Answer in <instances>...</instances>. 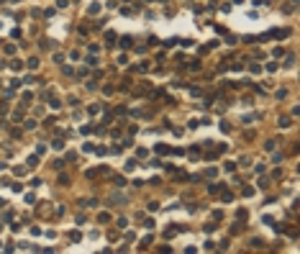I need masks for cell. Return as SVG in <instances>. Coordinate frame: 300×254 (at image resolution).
<instances>
[{
    "label": "cell",
    "mask_w": 300,
    "mask_h": 254,
    "mask_svg": "<svg viewBox=\"0 0 300 254\" xmlns=\"http://www.w3.org/2000/svg\"><path fill=\"white\" fill-rule=\"evenodd\" d=\"M267 69L269 72H277V69H280V64H277V62H267Z\"/></svg>",
    "instance_id": "e575fe53"
},
{
    "label": "cell",
    "mask_w": 300,
    "mask_h": 254,
    "mask_svg": "<svg viewBox=\"0 0 300 254\" xmlns=\"http://www.w3.org/2000/svg\"><path fill=\"white\" fill-rule=\"evenodd\" d=\"M177 231H180V226H169V229H167V239H172Z\"/></svg>",
    "instance_id": "f546056e"
},
{
    "label": "cell",
    "mask_w": 300,
    "mask_h": 254,
    "mask_svg": "<svg viewBox=\"0 0 300 254\" xmlns=\"http://www.w3.org/2000/svg\"><path fill=\"white\" fill-rule=\"evenodd\" d=\"M10 36H13V39H21V36H23V31H21V28H13Z\"/></svg>",
    "instance_id": "ab89813d"
},
{
    "label": "cell",
    "mask_w": 300,
    "mask_h": 254,
    "mask_svg": "<svg viewBox=\"0 0 300 254\" xmlns=\"http://www.w3.org/2000/svg\"><path fill=\"white\" fill-rule=\"evenodd\" d=\"M264 239H252V241H249V246H252V249H264Z\"/></svg>",
    "instance_id": "ba28073f"
},
{
    "label": "cell",
    "mask_w": 300,
    "mask_h": 254,
    "mask_svg": "<svg viewBox=\"0 0 300 254\" xmlns=\"http://www.w3.org/2000/svg\"><path fill=\"white\" fill-rule=\"evenodd\" d=\"M198 154H200V147H198V144H192V147H190V159H192V162L198 159Z\"/></svg>",
    "instance_id": "2e32d148"
},
{
    "label": "cell",
    "mask_w": 300,
    "mask_h": 254,
    "mask_svg": "<svg viewBox=\"0 0 300 254\" xmlns=\"http://www.w3.org/2000/svg\"><path fill=\"white\" fill-rule=\"evenodd\" d=\"M118 64H121V67H123V64H128V57H126V54H118Z\"/></svg>",
    "instance_id": "f6af8a7d"
},
{
    "label": "cell",
    "mask_w": 300,
    "mask_h": 254,
    "mask_svg": "<svg viewBox=\"0 0 300 254\" xmlns=\"http://www.w3.org/2000/svg\"><path fill=\"white\" fill-rule=\"evenodd\" d=\"M69 241L80 244V241H82V234H80V231H69Z\"/></svg>",
    "instance_id": "8fae6325"
},
{
    "label": "cell",
    "mask_w": 300,
    "mask_h": 254,
    "mask_svg": "<svg viewBox=\"0 0 300 254\" xmlns=\"http://www.w3.org/2000/svg\"><path fill=\"white\" fill-rule=\"evenodd\" d=\"M272 162H275V164H282V162H285V154H280V151H275V157H272Z\"/></svg>",
    "instance_id": "cb8c5ba5"
},
{
    "label": "cell",
    "mask_w": 300,
    "mask_h": 254,
    "mask_svg": "<svg viewBox=\"0 0 300 254\" xmlns=\"http://www.w3.org/2000/svg\"><path fill=\"white\" fill-rule=\"evenodd\" d=\"M295 3H298V0H290L287 5H282V13H292V10H295Z\"/></svg>",
    "instance_id": "d6986e66"
},
{
    "label": "cell",
    "mask_w": 300,
    "mask_h": 254,
    "mask_svg": "<svg viewBox=\"0 0 300 254\" xmlns=\"http://www.w3.org/2000/svg\"><path fill=\"white\" fill-rule=\"evenodd\" d=\"M10 187H13V193H23V185H21V182H13Z\"/></svg>",
    "instance_id": "ee69618b"
},
{
    "label": "cell",
    "mask_w": 300,
    "mask_h": 254,
    "mask_svg": "<svg viewBox=\"0 0 300 254\" xmlns=\"http://www.w3.org/2000/svg\"><path fill=\"white\" fill-rule=\"evenodd\" d=\"M113 185L123 187V185H126V177H123V175H113Z\"/></svg>",
    "instance_id": "e0dca14e"
},
{
    "label": "cell",
    "mask_w": 300,
    "mask_h": 254,
    "mask_svg": "<svg viewBox=\"0 0 300 254\" xmlns=\"http://www.w3.org/2000/svg\"><path fill=\"white\" fill-rule=\"evenodd\" d=\"M180 44H182L185 49H190V46H192V39H182V41H180Z\"/></svg>",
    "instance_id": "db71d44e"
},
{
    "label": "cell",
    "mask_w": 300,
    "mask_h": 254,
    "mask_svg": "<svg viewBox=\"0 0 300 254\" xmlns=\"http://www.w3.org/2000/svg\"><path fill=\"white\" fill-rule=\"evenodd\" d=\"M87 13H90V16H95V13H100V3H92L90 8H87Z\"/></svg>",
    "instance_id": "d4e9b609"
},
{
    "label": "cell",
    "mask_w": 300,
    "mask_h": 254,
    "mask_svg": "<svg viewBox=\"0 0 300 254\" xmlns=\"http://www.w3.org/2000/svg\"><path fill=\"white\" fill-rule=\"evenodd\" d=\"M256 187H259V190H267V187H269V180L264 177V175H259V182H256Z\"/></svg>",
    "instance_id": "30bf717a"
},
{
    "label": "cell",
    "mask_w": 300,
    "mask_h": 254,
    "mask_svg": "<svg viewBox=\"0 0 300 254\" xmlns=\"http://www.w3.org/2000/svg\"><path fill=\"white\" fill-rule=\"evenodd\" d=\"M69 182H72L69 175H64V172H62V175H59V185H69Z\"/></svg>",
    "instance_id": "f1b7e54d"
},
{
    "label": "cell",
    "mask_w": 300,
    "mask_h": 254,
    "mask_svg": "<svg viewBox=\"0 0 300 254\" xmlns=\"http://www.w3.org/2000/svg\"><path fill=\"white\" fill-rule=\"evenodd\" d=\"M241 229H244V221H239V223H233V226H231V231H228V234H231V236H236L239 234V231Z\"/></svg>",
    "instance_id": "4fadbf2b"
},
{
    "label": "cell",
    "mask_w": 300,
    "mask_h": 254,
    "mask_svg": "<svg viewBox=\"0 0 300 254\" xmlns=\"http://www.w3.org/2000/svg\"><path fill=\"white\" fill-rule=\"evenodd\" d=\"M156 210H159V203H156V200H149V213H156Z\"/></svg>",
    "instance_id": "484cf974"
},
{
    "label": "cell",
    "mask_w": 300,
    "mask_h": 254,
    "mask_svg": "<svg viewBox=\"0 0 300 254\" xmlns=\"http://www.w3.org/2000/svg\"><path fill=\"white\" fill-rule=\"evenodd\" d=\"M116 223H118V229H126V226H128V218H118Z\"/></svg>",
    "instance_id": "bcb514c9"
},
{
    "label": "cell",
    "mask_w": 300,
    "mask_h": 254,
    "mask_svg": "<svg viewBox=\"0 0 300 254\" xmlns=\"http://www.w3.org/2000/svg\"><path fill=\"white\" fill-rule=\"evenodd\" d=\"M49 105H52L54 111H59V108H62V100H56V98H49Z\"/></svg>",
    "instance_id": "7402d4cb"
},
{
    "label": "cell",
    "mask_w": 300,
    "mask_h": 254,
    "mask_svg": "<svg viewBox=\"0 0 300 254\" xmlns=\"http://www.w3.org/2000/svg\"><path fill=\"white\" fill-rule=\"evenodd\" d=\"M33 200H36V195H33V193H26V203H31V205H33Z\"/></svg>",
    "instance_id": "816d5d0a"
},
{
    "label": "cell",
    "mask_w": 300,
    "mask_h": 254,
    "mask_svg": "<svg viewBox=\"0 0 300 254\" xmlns=\"http://www.w3.org/2000/svg\"><path fill=\"white\" fill-rule=\"evenodd\" d=\"M218 226H216V223H205V234H213V231H216Z\"/></svg>",
    "instance_id": "f35d334b"
},
{
    "label": "cell",
    "mask_w": 300,
    "mask_h": 254,
    "mask_svg": "<svg viewBox=\"0 0 300 254\" xmlns=\"http://www.w3.org/2000/svg\"><path fill=\"white\" fill-rule=\"evenodd\" d=\"M133 46V39L131 36H121V49H131Z\"/></svg>",
    "instance_id": "5b68a950"
},
{
    "label": "cell",
    "mask_w": 300,
    "mask_h": 254,
    "mask_svg": "<svg viewBox=\"0 0 300 254\" xmlns=\"http://www.w3.org/2000/svg\"><path fill=\"white\" fill-rule=\"evenodd\" d=\"M92 149H95V144H92V141H85L82 144V151H92Z\"/></svg>",
    "instance_id": "d590c367"
},
{
    "label": "cell",
    "mask_w": 300,
    "mask_h": 254,
    "mask_svg": "<svg viewBox=\"0 0 300 254\" xmlns=\"http://www.w3.org/2000/svg\"><path fill=\"white\" fill-rule=\"evenodd\" d=\"M100 111H103V105H100V103H95V105H90V108H87V113H90V115H95V113H100Z\"/></svg>",
    "instance_id": "ffe728a7"
},
{
    "label": "cell",
    "mask_w": 300,
    "mask_h": 254,
    "mask_svg": "<svg viewBox=\"0 0 300 254\" xmlns=\"http://www.w3.org/2000/svg\"><path fill=\"white\" fill-rule=\"evenodd\" d=\"M39 162H41V157H39V154H31V157L26 159V167H36Z\"/></svg>",
    "instance_id": "9c48e42d"
},
{
    "label": "cell",
    "mask_w": 300,
    "mask_h": 254,
    "mask_svg": "<svg viewBox=\"0 0 300 254\" xmlns=\"http://www.w3.org/2000/svg\"><path fill=\"white\" fill-rule=\"evenodd\" d=\"M72 159H77V151H67V159H64V162H72Z\"/></svg>",
    "instance_id": "c3c4849f"
},
{
    "label": "cell",
    "mask_w": 300,
    "mask_h": 254,
    "mask_svg": "<svg viewBox=\"0 0 300 254\" xmlns=\"http://www.w3.org/2000/svg\"><path fill=\"white\" fill-rule=\"evenodd\" d=\"M31 100H33V92H31V90H26L23 95H21V105H28Z\"/></svg>",
    "instance_id": "52a82bcc"
},
{
    "label": "cell",
    "mask_w": 300,
    "mask_h": 254,
    "mask_svg": "<svg viewBox=\"0 0 300 254\" xmlns=\"http://www.w3.org/2000/svg\"><path fill=\"white\" fill-rule=\"evenodd\" d=\"M10 3H21V0H10Z\"/></svg>",
    "instance_id": "6125c7cd"
},
{
    "label": "cell",
    "mask_w": 300,
    "mask_h": 254,
    "mask_svg": "<svg viewBox=\"0 0 300 254\" xmlns=\"http://www.w3.org/2000/svg\"><path fill=\"white\" fill-rule=\"evenodd\" d=\"M290 123H292L290 118H280V121H277V126H280V128H287V126H290Z\"/></svg>",
    "instance_id": "83f0119b"
},
{
    "label": "cell",
    "mask_w": 300,
    "mask_h": 254,
    "mask_svg": "<svg viewBox=\"0 0 300 254\" xmlns=\"http://www.w3.org/2000/svg\"><path fill=\"white\" fill-rule=\"evenodd\" d=\"M239 164H241V167H252V159H249V157H241Z\"/></svg>",
    "instance_id": "d6a6232c"
},
{
    "label": "cell",
    "mask_w": 300,
    "mask_h": 254,
    "mask_svg": "<svg viewBox=\"0 0 300 254\" xmlns=\"http://www.w3.org/2000/svg\"><path fill=\"white\" fill-rule=\"evenodd\" d=\"M241 195H244V198H252V195H254V187H252V185H244V187H241Z\"/></svg>",
    "instance_id": "5bb4252c"
},
{
    "label": "cell",
    "mask_w": 300,
    "mask_h": 254,
    "mask_svg": "<svg viewBox=\"0 0 300 254\" xmlns=\"http://www.w3.org/2000/svg\"><path fill=\"white\" fill-rule=\"evenodd\" d=\"M52 149H54V151H62V149H64V141H62V139H52Z\"/></svg>",
    "instance_id": "7c38bea8"
},
{
    "label": "cell",
    "mask_w": 300,
    "mask_h": 254,
    "mask_svg": "<svg viewBox=\"0 0 300 254\" xmlns=\"http://www.w3.org/2000/svg\"><path fill=\"white\" fill-rule=\"evenodd\" d=\"M236 218H239V221H246V218H249V210H246V208H239V210H236Z\"/></svg>",
    "instance_id": "9a60e30c"
},
{
    "label": "cell",
    "mask_w": 300,
    "mask_h": 254,
    "mask_svg": "<svg viewBox=\"0 0 300 254\" xmlns=\"http://www.w3.org/2000/svg\"><path fill=\"white\" fill-rule=\"evenodd\" d=\"M264 36H267V41L269 39H285V36H290V28H272V31H267Z\"/></svg>",
    "instance_id": "6da1fadb"
},
{
    "label": "cell",
    "mask_w": 300,
    "mask_h": 254,
    "mask_svg": "<svg viewBox=\"0 0 300 254\" xmlns=\"http://www.w3.org/2000/svg\"><path fill=\"white\" fill-rule=\"evenodd\" d=\"M26 67H28V69H36V67H39V59H36V57H31V59L26 62Z\"/></svg>",
    "instance_id": "44dd1931"
},
{
    "label": "cell",
    "mask_w": 300,
    "mask_h": 254,
    "mask_svg": "<svg viewBox=\"0 0 300 254\" xmlns=\"http://www.w3.org/2000/svg\"><path fill=\"white\" fill-rule=\"evenodd\" d=\"M62 72H64L67 77H72V75H75V69H72V67H62Z\"/></svg>",
    "instance_id": "681fc988"
},
{
    "label": "cell",
    "mask_w": 300,
    "mask_h": 254,
    "mask_svg": "<svg viewBox=\"0 0 300 254\" xmlns=\"http://www.w3.org/2000/svg\"><path fill=\"white\" fill-rule=\"evenodd\" d=\"M221 131H223V134H228V131H231V126H228L226 121H221Z\"/></svg>",
    "instance_id": "7dc6e473"
},
{
    "label": "cell",
    "mask_w": 300,
    "mask_h": 254,
    "mask_svg": "<svg viewBox=\"0 0 300 254\" xmlns=\"http://www.w3.org/2000/svg\"><path fill=\"white\" fill-rule=\"evenodd\" d=\"M21 82H23V80H18V77H16V80H10V90H18V88H21Z\"/></svg>",
    "instance_id": "4dcf8cb0"
},
{
    "label": "cell",
    "mask_w": 300,
    "mask_h": 254,
    "mask_svg": "<svg viewBox=\"0 0 300 254\" xmlns=\"http://www.w3.org/2000/svg\"><path fill=\"white\" fill-rule=\"evenodd\" d=\"M87 49H90V54H98V52H100V46H98V44H90Z\"/></svg>",
    "instance_id": "9f6ffc18"
},
{
    "label": "cell",
    "mask_w": 300,
    "mask_h": 254,
    "mask_svg": "<svg viewBox=\"0 0 300 254\" xmlns=\"http://www.w3.org/2000/svg\"><path fill=\"white\" fill-rule=\"evenodd\" d=\"M92 151H95V154H100V157H103V154H108V147H95V149H92Z\"/></svg>",
    "instance_id": "1f68e13d"
},
{
    "label": "cell",
    "mask_w": 300,
    "mask_h": 254,
    "mask_svg": "<svg viewBox=\"0 0 300 254\" xmlns=\"http://www.w3.org/2000/svg\"><path fill=\"white\" fill-rule=\"evenodd\" d=\"M28 185H31V187H39L41 180H39V177H31V180H28Z\"/></svg>",
    "instance_id": "7bdbcfd3"
},
{
    "label": "cell",
    "mask_w": 300,
    "mask_h": 254,
    "mask_svg": "<svg viewBox=\"0 0 300 254\" xmlns=\"http://www.w3.org/2000/svg\"><path fill=\"white\" fill-rule=\"evenodd\" d=\"M218 175V170H216V167H210V170H205V177H216Z\"/></svg>",
    "instance_id": "74e56055"
},
{
    "label": "cell",
    "mask_w": 300,
    "mask_h": 254,
    "mask_svg": "<svg viewBox=\"0 0 300 254\" xmlns=\"http://www.w3.org/2000/svg\"><path fill=\"white\" fill-rule=\"evenodd\" d=\"M0 246H3V241H0Z\"/></svg>",
    "instance_id": "be15d7a7"
},
{
    "label": "cell",
    "mask_w": 300,
    "mask_h": 254,
    "mask_svg": "<svg viewBox=\"0 0 300 254\" xmlns=\"http://www.w3.org/2000/svg\"><path fill=\"white\" fill-rule=\"evenodd\" d=\"M64 167V159H54V170H62Z\"/></svg>",
    "instance_id": "f907efd6"
},
{
    "label": "cell",
    "mask_w": 300,
    "mask_h": 254,
    "mask_svg": "<svg viewBox=\"0 0 300 254\" xmlns=\"http://www.w3.org/2000/svg\"><path fill=\"white\" fill-rule=\"evenodd\" d=\"M110 175V167H98V170H87V177L95 180V177H108Z\"/></svg>",
    "instance_id": "7a4b0ae2"
},
{
    "label": "cell",
    "mask_w": 300,
    "mask_h": 254,
    "mask_svg": "<svg viewBox=\"0 0 300 254\" xmlns=\"http://www.w3.org/2000/svg\"><path fill=\"white\" fill-rule=\"evenodd\" d=\"M67 3L69 0H56V8H67Z\"/></svg>",
    "instance_id": "91938a15"
},
{
    "label": "cell",
    "mask_w": 300,
    "mask_h": 254,
    "mask_svg": "<svg viewBox=\"0 0 300 254\" xmlns=\"http://www.w3.org/2000/svg\"><path fill=\"white\" fill-rule=\"evenodd\" d=\"M126 170H128V172L136 170V159H128V162H126Z\"/></svg>",
    "instance_id": "8d00e7d4"
},
{
    "label": "cell",
    "mask_w": 300,
    "mask_h": 254,
    "mask_svg": "<svg viewBox=\"0 0 300 254\" xmlns=\"http://www.w3.org/2000/svg\"><path fill=\"white\" fill-rule=\"evenodd\" d=\"M223 190H226V185H223V182H221V185H218V182H213V185L208 187V193H210V195H218V193H223Z\"/></svg>",
    "instance_id": "3957f363"
},
{
    "label": "cell",
    "mask_w": 300,
    "mask_h": 254,
    "mask_svg": "<svg viewBox=\"0 0 300 254\" xmlns=\"http://www.w3.org/2000/svg\"><path fill=\"white\" fill-rule=\"evenodd\" d=\"M8 111V103H5V100H0V113H5Z\"/></svg>",
    "instance_id": "94428289"
},
{
    "label": "cell",
    "mask_w": 300,
    "mask_h": 254,
    "mask_svg": "<svg viewBox=\"0 0 300 254\" xmlns=\"http://www.w3.org/2000/svg\"><path fill=\"white\" fill-rule=\"evenodd\" d=\"M154 151H156V154H162V157H164V154H169L172 149H169L167 144H156V147H154Z\"/></svg>",
    "instance_id": "8992f818"
},
{
    "label": "cell",
    "mask_w": 300,
    "mask_h": 254,
    "mask_svg": "<svg viewBox=\"0 0 300 254\" xmlns=\"http://www.w3.org/2000/svg\"><path fill=\"white\" fill-rule=\"evenodd\" d=\"M275 147H277V141H275V139H269V141H264V149H267V151H275Z\"/></svg>",
    "instance_id": "603a6c76"
},
{
    "label": "cell",
    "mask_w": 300,
    "mask_h": 254,
    "mask_svg": "<svg viewBox=\"0 0 300 254\" xmlns=\"http://www.w3.org/2000/svg\"><path fill=\"white\" fill-rule=\"evenodd\" d=\"M231 200H233V195H231V193H226V190H223V203H231Z\"/></svg>",
    "instance_id": "680465c9"
},
{
    "label": "cell",
    "mask_w": 300,
    "mask_h": 254,
    "mask_svg": "<svg viewBox=\"0 0 300 254\" xmlns=\"http://www.w3.org/2000/svg\"><path fill=\"white\" fill-rule=\"evenodd\" d=\"M187 126H190V128H198V126H200V118H192V121L187 123Z\"/></svg>",
    "instance_id": "11a10c76"
},
{
    "label": "cell",
    "mask_w": 300,
    "mask_h": 254,
    "mask_svg": "<svg viewBox=\"0 0 300 254\" xmlns=\"http://www.w3.org/2000/svg\"><path fill=\"white\" fill-rule=\"evenodd\" d=\"M236 167H239L236 162H226V172H236Z\"/></svg>",
    "instance_id": "836d02e7"
},
{
    "label": "cell",
    "mask_w": 300,
    "mask_h": 254,
    "mask_svg": "<svg viewBox=\"0 0 300 254\" xmlns=\"http://www.w3.org/2000/svg\"><path fill=\"white\" fill-rule=\"evenodd\" d=\"M87 64H90V67H95V64H98V59H95V54H90V57H87Z\"/></svg>",
    "instance_id": "f5cc1de1"
},
{
    "label": "cell",
    "mask_w": 300,
    "mask_h": 254,
    "mask_svg": "<svg viewBox=\"0 0 300 254\" xmlns=\"http://www.w3.org/2000/svg\"><path fill=\"white\" fill-rule=\"evenodd\" d=\"M205 249H208V252H216V241H210V239H208V241H205Z\"/></svg>",
    "instance_id": "60d3db41"
},
{
    "label": "cell",
    "mask_w": 300,
    "mask_h": 254,
    "mask_svg": "<svg viewBox=\"0 0 300 254\" xmlns=\"http://www.w3.org/2000/svg\"><path fill=\"white\" fill-rule=\"evenodd\" d=\"M98 221L100 223H108L110 221V213H98Z\"/></svg>",
    "instance_id": "4316f807"
},
{
    "label": "cell",
    "mask_w": 300,
    "mask_h": 254,
    "mask_svg": "<svg viewBox=\"0 0 300 254\" xmlns=\"http://www.w3.org/2000/svg\"><path fill=\"white\" fill-rule=\"evenodd\" d=\"M190 95L198 98V95H203V90H200V88H190Z\"/></svg>",
    "instance_id": "b9f144b4"
},
{
    "label": "cell",
    "mask_w": 300,
    "mask_h": 254,
    "mask_svg": "<svg viewBox=\"0 0 300 254\" xmlns=\"http://www.w3.org/2000/svg\"><path fill=\"white\" fill-rule=\"evenodd\" d=\"M105 41H108V46H113V44H116V33H113V31H105Z\"/></svg>",
    "instance_id": "ac0fdd59"
},
{
    "label": "cell",
    "mask_w": 300,
    "mask_h": 254,
    "mask_svg": "<svg viewBox=\"0 0 300 254\" xmlns=\"http://www.w3.org/2000/svg\"><path fill=\"white\" fill-rule=\"evenodd\" d=\"M272 54H275V57H285V49H282V46H277V49H275Z\"/></svg>",
    "instance_id": "6f0895ef"
},
{
    "label": "cell",
    "mask_w": 300,
    "mask_h": 254,
    "mask_svg": "<svg viewBox=\"0 0 300 254\" xmlns=\"http://www.w3.org/2000/svg\"><path fill=\"white\" fill-rule=\"evenodd\" d=\"M8 67H10L13 72H21V69H23V67H26V64H23V62H21V59H10V62H8Z\"/></svg>",
    "instance_id": "277c9868"
}]
</instances>
